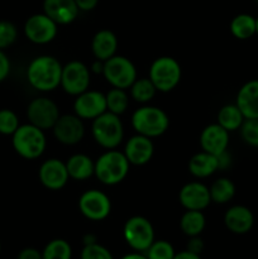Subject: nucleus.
Masks as SVG:
<instances>
[{
  "instance_id": "9d476101",
  "label": "nucleus",
  "mask_w": 258,
  "mask_h": 259,
  "mask_svg": "<svg viewBox=\"0 0 258 259\" xmlns=\"http://www.w3.org/2000/svg\"><path fill=\"white\" fill-rule=\"evenodd\" d=\"M61 116L60 108L57 104L50 98L39 96L28 104L27 118L28 121L33 125L38 126L42 131L52 129L56 121Z\"/></svg>"
},
{
  "instance_id": "ea45409f",
  "label": "nucleus",
  "mask_w": 258,
  "mask_h": 259,
  "mask_svg": "<svg viewBox=\"0 0 258 259\" xmlns=\"http://www.w3.org/2000/svg\"><path fill=\"white\" fill-rule=\"evenodd\" d=\"M75 3L80 12H90V10L95 9L99 0H75Z\"/></svg>"
},
{
  "instance_id": "0eeeda50",
  "label": "nucleus",
  "mask_w": 258,
  "mask_h": 259,
  "mask_svg": "<svg viewBox=\"0 0 258 259\" xmlns=\"http://www.w3.org/2000/svg\"><path fill=\"white\" fill-rule=\"evenodd\" d=\"M103 76L106 82L116 89H129L137 80V68L134 63L124 56L115 55L104 62Z\"/></svg>"
},
{
  "instance_id": "4468645a",
  "label": "nucleus",
  "mask_w": 258,
  "mask_h": 259,
  "mask_svg": "<svg viewBox=\"0 0 258 259\" xmlns=\"http://www.w3.org/2000/svg\"><path fill=\"white\" fill-rule=\"evenodd\" d=\"M106 110L105 94L96 90H86L76 96L73 101V114L82 120H94Z\"/></svg>"
},
{
  "instance_id": "72a5a7b5",
  "label": "nucleus",
  "mask_w": 258,
  "mask_h": 259,
  "mask_svg": "<svg viewBox=\"0 0 258 259\" xmlns=\"http://www.w3.org/2000/svg\"><path fill=\"white\" fill-rule=\"evenodd\" d=\"M18 39V29L9 20H0V50H7Z\"/></svg>"
},
{
  "instance_id": "b1692460",
  "label": "nucleus",
  "mask_w": 258,
  "mask_h": 259,
  "mask_svg": "<svg viewBox=\"0 0 258 259\" xmlns=\"http://www.w3.org/2000/svg\"><path fill=\"white\" fill-rule=\"evenodd\" d=\"M219 171L218 158L207 152H199L194 154L189 161V172L196 179H206Z\"/></svg>"
},
{
  "instance_id": "f03ea898",
  "label": "nucleus",
  "mask_w": 258,
  "mask_h": 259,
  "mask_svg": "<svg viewBox=\"0 0 258 259\" xmlns=\"http://www.w3.org/2000/svg\"><path fill=\"white\" fill-rule=\"evenodd\" d=\"M131 163L123 152L106 149L95 161V176L106 186H115L125 180Z\"/></svg>"
},
{
  "instance_id": "1a4fd4ad",
  "label": "nucleus",
  "mask_w": 258,
  "mask_h": 259,
  "mask_svg": "<svg viewBox=\"0 0 258 259\" xmlns=\"http://www.w3.org/2000/svg\"><path fill=\"white\" fill-rule=\"evenodd\" d=\"M91 82V71L81 61H70L62 67L61 88L66 94L77 96L89 90Z\"/></svg>"
},
{
  "instance_id": "393cba45",
  "label": "nucleus",
  "mask_w": 258,
  "mask_h": 259,
  "mask_svg": "<svg viewBox=\"0 0 258 259\" xmlns=\"http://www.w3.org/2000/svg\"><path fill=\"white\" fill-rule=\"evenodd\" d=\"M206 225V219L202 211L186 210L180 219V228L187 237H197L201 234Z\"/></svg>"
},
{
  "instance_id": "5701e85b",
  "label": "nucleus",
  "mask_w": 258,
  "mask_h": 259,
  "mask_svg": "<svg viewBox=\"0 0 258 259\" xmlns=\"http://www.w3.org/2000/svg\"><path fill=\"white\" fill-rule=\"evenodd\" d=\"M65 163L68 176L75 181H85L95 175V162L88 154H72Z\"/></svg>"
},
{
  "instance_id": "c756f323",
  "label": "nucleus",
  "mask_w": 258,
  "mask_h": 259,
  "mask_svg": "<svg viewBox=\"0 0 258 259\" xmlns=\"http://www.w3.org/2000/svg\"><path fill=\"white\" fill-rule=\"evenodd\" d=\"M106 110L120 116L129 108V95L124 89L113 88L105 94Z\"/></svg>"
},
{
  "instance_id": "49530a36",
  "label": "nucleus",
  "mask_w": 258,
  "mask_h": 259,
  "mask_svg": "<svg viewBox=\"0 0 258 259\" xmlns=\"http://www.w3.org/2000/svg\"><path fill=\"white\" fill-rule=\"evenodd\" d=\"M255 34L258 35V17L255 18Z\"/></svg>"
},
{
  "instance_id": "c85d7f7f",
  "label": "nucleus",
  "mask_w": 258,
  "mask_h": 259,
  "mask_svg": "<svg viewBox=\"0 0 258 259\" xmlns=\"http://www.w3.org/2000/svg\"><path fill=\"white\" fill-rule=\"evenodd\" d=\"M131 98L139 104H147L156 96L157 89L149 77H137L129 88Z\"/></svg>"
},
{
  "instance_id": "a211bd4d",
  "label": "nucleus",
  "mask_w": 258,
  "mask_h": 259,
  "mask_svg": "<svg viewBox=\"0 0 258 259\" xmlns=\"http://www.w3.org/2000/svg\"><path fill=\"white\" fill-rule=\"evenodd\" d=\"M229 146V132L218 123L209 124L202 129L200 134V147L204 152L210 154L223 153Z\"/></svg>"
},
{
  "instance_id": "4c0bfd02",
  "label": "nucleus",
  "mask_w": 258,
  "mask_h": 259,
  "mask_svg": "<svg viewBox=\"0 0 258 259\" xmlns=\"http://www.w3.org/2000/svg\"><path fill=\"white\" fill-rule=\"evenodd\" d=\"M186 250L195 253V254H201V252L204 250V240L199 235L197 237H190Z\"/></svg>"
},
{
  "instance_id": "c03bdc74",
  "label": "nucleus",
  "mask_w": 258,
  "mask_h": 259,
  "mask_svg": "<svg viewBox=\"0 0 258 259\" xmlns=\"http://www.w3.org/2000/svg\"><path fill=\"white\" fill-rule=\"evenodd\" d=\"M120 259H148V258L146 257V254H142L141 252H136V253H129V254H125Z\"/></svg>"
},
{
  "instance_id": "a18cd8bd",
  "label": "nucleus",
  "mask_w": 258,
  "mask_h": 259,
  "mask_svg": "<svg viewBox=\"0 0 258 259\" xmlns=\"http://www.w3.org/2000/svg\"><path fill=\"white\" fill-rule=\"evenodd\" d=\"M94 243H98V240H96V237L94 234H86L85 237H83V245L94 244Z\"/></svg>"
},
{
  "instance_id": "2eb2a0df",
  "label": "nucleus",
  "mask_w": 258,
  "mask_h": 259,
  "mask_svg": "<svg viewBox=\"0 0 258 259\" xmlns=\"http://www.w3.org/2000/svg\"><path fill=\"white\" fill-rule=\"evenodd\" d=\"M38 179L47 190L58 191L67 185L70 176L65 162L58 158H48L40 164Z\"/></svg>"
},
{
  "instance_id": "a19ab883",
  "label": "nucleus",
  "mask_w": 258,
  "mask_h": 259,
  "mask_svg": "<svg viewBox=\"0 0 258 259\" xmlns=\"http://www.w3.org/2000/svg\"><path fill=\"white\" fill-rule=\"evenodd\" d=\"M217 158H218V166H219V169H227L228 167L232 164V157H230V154L228 153V149L223 152V153L218 154Z\"/></svg>"
},
{
  "instance_id": "bb28decb",
  "label": "nucleus",
  "mask_w": 258,
  "mask_h": 259,
  "mask_svg": "<svg viewBox=\"0 0 258 259\" xmlns=\"http://www.w3.org/2000/svg\"><path fill=\"white\" fill-rule=\"evenodd\" d=\"M229 28L230 33L237 39H249L255 34V18L250 14H245V13L238 14L232 19Z\"/></svg>"
},
{
  "instance_id": "4be33fe9",
  "label": "nucleus",
  "mask_w": 258,
  "mask_h": 259,
  "mask_svg": "<svg viewBox=\"0 0 258 259\" xmlns=\"http://www.w3.org/2000/svg\"><path fill=\"white\" fill-rule=\"evenodd\" d=\"M118 38L114 32L109 29H101L95 33L91 40V51L96 60L105 62L106 60L116 55Z\"/></svg>"
},
{
  "instance_id": "f257e3e1",
  "label": "nucleus",
  "mask_w": 258,
  "mask_h": 259,
  "mask_svg": "<svg viewBox=\"0 0 258 259\" xmlns=\"http://www.w3.org/2000/svg\"><path fill=\"white\" fill-rule=\"evenodd\" d=\"M62 67L60 61L53 56H37L28 65L27 80L37 91L50 93L61 85Z\"/></svg>"
},
{
  "instance_id": "9b49d317",
  "label": "nucleus",
  "mask_w": 258,
  "mask_h": 259,
  "mask_svg": "<svg viewBox=\"0 0 258 259\" xmlns=\"http://www.w3.org/2000/svg\"><path fill=\"white\" fill-rule=\"evenodd\" d=\"M78 210L86 219L101 222L111 212L110 197L100 190H88L78 199Z\"/></svg>"
},
{
  "instance_id": "7ed1b4c3",
  "label": "nucleus",
  "mask_w": 258,
  "mask_h": 259,
  "mask_svg": "<svg viewBox=\"0 0 258 259\" xmlns=\"http://www.w3.org/2000/svg\"><path fill=\"white\" fill-rule=\"evenodd\" d=\"M14 151L24 159H37L45 153L47 147L45 131L33 124H20L19 128L12 136Z\"/></svg>"
},
{
  "instance_id": "37998d69",
  "label": "nucleus",
  "mask_w": 258,
  "mask_h": 259,
  "mask_svg": "<svg viewBox=\"0 0 258 259\" xmlns=\"http://www.w3.org/2000/svg\"><path fill=\"white\" fill-rule=\"evenodd\" d=\"M103 68H104V62L103 61H99L96 60L95 62L91 65L90 71H93L94 73H103Z\"/></svg>"
},
{
  "instance_id": "09e8293b",
  "label": "nucleus",
  "mask_w": 258,
  "mask_h": 259,
  "mask_svg": "<svg viewBox=\"0 0 258 259\" xmlns=\"http://www.w3.org/2000/svg\"><path fill=\"white\" fill-rule=\"evenodd\" d=\"M257 2H258V0H257Z\"/></svg>"
},
{
  "instance_id": "6e6552de",
  "label": "nucleus",
  "mask_w": 258,
  "mask_h": 259,
  "mask_svg": "<svg viewBox=\"0 0 258 259\" xmlns=\"http://www.w3.org/2000/svg\"><path fill=\"white\" fill-rule=\"evenodd\" d=\"M126 244L136 252H146L154 242V229L152 223L144 217L129 218L123 228Z\"/></svg>"
},
{
  "instance_id": "f8f14e48",
  "label": "nucleus",
  "mask_w": 258,
  "mask_h": 259,
  "mask_svg": "<svg viewBox=\"0 0 258 259\" xmlns=\"http://www.w3.org/2000/svg\"><path fill=\"white\" fill-rule=\"evenodd\" d=\"M23 29L28 40L34 45H47L57 35L58 25L45 13H38L25 20Z\"/></svg>"
},
{
  "instance_id": "473e14b6",
  "label": "nucleus",
  "mask_w": 258,
  "mask_h": 259,
  "mask_svg": "<svg viewBox=\"0 0 258 259\" xmlns=\"http://www.w3.org/2000/svg\"><path fill=\"white\" fill-rule=\"evenodd\" d=\"M19 118L10 109H0V134L13 136L19 128Z\"/></svg>"
},
{
  "instance_id": "c9c22d12",
  "label": "nucleus",
  "mask_w": 258,
  "mask_h": 259,
  "mask_svg": "<svg viewBox=\"0 0 258 259\" xmlns=\"http://www.w3.org/2000/svg\"><path fill=\"white\" fill-rule=\"evenodd\" d=\"M81 259H114L113 254L108 248L104 245L99 244V243H94V244L83 245L82 250H81Z\"/></svg>"
},
{
  "instance_id": "f3484780",
  "label": "nucleus",
  "mask_w": 258,
  "mask_h": 259,
  "mask_svg": "<svg viewBox=\"0 0 258 259\" xmlns=\"http://www.w3.org/2000/svg\"><path fill=\"white\" fill-rule=\"evenodd\" d=\"M124 154L133 166H144L152 159L154 153V144L148 137L136 134L131 137L124 147Z\"/></svg>"
},
{
  "instance_id": "58836bf2",
  "label": "nucleus",
  "mask_w": 258,
  "mask_h": 259,
  "mask_svg": "<svg viewBox=\"0 0 258 259\" xmlns=\"http://www.w3.org/2000/svg\"><path fill=\"white\" fill-rule=\"evenodd\" d=\"M18 259H42V252L35 248H24L18 254Z\"/></svg>"
},
{
  "instance_id": "de8ad7c7",
  "label": "nucleus",
  "mask_w": 258,
  "mask_h": 259,
  "mask_svg": "<svg viewBox=\"0 0 258 259\" xmlns=\"http://www.w3.org/2000/svg\"><path fill=\"white\" fill-rule=\"evenodd\" d=\"M0 252H2V243H0Z\"/></svg>"
},
{
  "instance_id": "2f4dec72",
  "label": "nucleus",
  "mask_w": 258,
  "mask_h": 259,
  "mask_svg": "<svg viewBox=\"0 0 258 259\" xmlns=\"http://www.w3.org/2000/svg\"><path fill=\"white\" fill-rule=\"evenodd\" d=\"M174 247L167 240H154L151 247L146 250V257L148 259H174Z\"/></svg>"
},
{
  "instance_id": "39448f33",
  "label": "nucleus",
  "mask_w": 258,
  "mask_h": 259,
  "mask_svg": "<svg viewBox=\"0 0 258 259\" xmlns=\"http://www.w3.org/2000/svg\"><path fill=\"white\" fill-rule=\"evenodd\" d=\"M91 134L96 143L105 149H115L123 142L124 126L120 116L105 111L91 124Z\"/></svg>"
},
{
  "instance_id": "cd10ccee",
  "label": "nucleus",
  "mask_w": 258,
  "mask_h": 259,
  "mask_svg": "<svg viewBox=\"0 0 258 259\" xmlns=\"http://www.w3.org/2000/svg\"><path fill=\"white\" fill-rule=\"evenodd\" d=\"M209 191L211 202L223 205L229 202L234 197L235 185L232 180L227 179V177H220L212 182L211 186L209 187Z\"/></svg>"
},
{
  "instance_id": "20e7f679",
  "label": "nucleus",
  "mask_w": 258,
  "mask_h": 259,
  "mask_svg": "<svg viewBox=\"0 0 258 259\" xmlns=\"http://www.w3.org/2000/svg\"><path fill=\"white\" fill-rule=\"evenodd\" d=\"M132 126L137 134L157 138L167 132L169 126V118L161 108L143 105L132 114Z\"/></svg>"
},
{
  "instance_id": "e433bc0d",
  "label": "nucleus",
  "mask_w": 258,
  "mask_h": 259,
  "mask_svg": "<svg viewBox=\"0 0 258 259\" xmlns=\"http://www.w3.org/2000/svg\"><path fill=\"white\" fill-rule=\"evenodd\" d=\"M10 68H12V63H10L9 57H8L4 51L0 50V82L8 78L10 73Z\"/></svg>"
},
{
  "instance_id": "dca6fc26",
  "label": "nucleus",
  "mask_w": 258,
  "mask_h": 259,
  "mask_svg": "<svg viewBox=\"0 0 258 259\" xmlns=\"http://www.w3.org/2000/svg\"><path fill=\"white\" fill-rule=\"evenodd\" d=\"M179 201L184 209L202 211L211 202L209 187L200 181L189 182L180 190Z\"/></svg>"
},
{
  "instance_id": "79ce46f5",
  "label": "nucleus",
  "mask_w": 258,
  "mask_h": 259,
  "mask_svg": "<svg viewBox=\"0 0 258 259\" xmlns=\"http://www.w3.org/2000/svg\"><path fill=\"white\" fill-rule=\"evenodd\" d=\"M174 259H201V257H200V254H195L189 250H182V252L176 253Z\"/></svg>"
},
{
  "instance_id": "7c9ffc66",
  "label": "nucleus",
  "mask_w": 258,
  "mask_h": 259,
  "mask_svg": "<svg viewBox=\"0 0 258 259\" xmlns=\"http://www.w3.org/2000/svg\"><path fill=\"white\" fill-rule=\"evenodd\" d=\"M72 248L65 239H53L42 252V259H71Z\"/></svg>"
},
{
  "instance_id": "aec40b11",
  "label": "nucleus",
  "mask_w": 258,
  "mask_h": 259,
  "mask_svg": "<svg viewBox=\"0 0 258 259\" xmlns=\"http://www.w3.org/2000/svg\"><path fill=\"white\" fill-rule=\"evenodd\" d=\"M224 224L234 234H245L253 228L254 215L247 206L234 205L225 211Z\"/></svg>"
},
{
  "instance_id": "6ab92c4d",
  "label": "nucleus",
  "mask_w": 258,
  "mask_h": 259,
  "mask_svg": "<svg viewBox=\"0 0 258 259\" xmlns=\"http://www.w3.org/2000/svg\"><path fill=\"white\" fill-rule=\"evenodd\" d=\"M43 13L57 25H67L75 22L80 9L75 0H43Z\"/></svg>"
},
{
  "instance_id": "a878e982",
  "label": "nucleus",
  "mask_w": 258,
  "mask_h": 259,
  "mask_svg": "<svg viewBox=\"0 0 258 259\" xmlns=\"http://www.w3.org/2000/svg\"><path fill=\"white\" fill-rule=\"evenodd\" d=\"M244 120L245 118L243 116L242 111L239 110V108L235 104H227V105L220 108L219 113H218L217 123L230 133V132H235L240 129Z\"/></svg>"
},
{
  "instance_id": "f704fd0d",
  "label": "nucleus",
  "mask_w": 258,
  "mask_h": 259,
  "mask_svg": "<svg viewBox=\"0 0 258 259\" xmlns=\"http://www.w3.org/2000/svg\"><path fill=\"white\" fill-rule=\"evenodd\" d=\"M240 136L245 143L258 148V118L245 119L240 126Z\"/></svg>"
},
{
  "instance_id": "412c9836",
  "label": "nucleus",
  "mask_w": 258,
  "mask_h": 259,
  "mask_svg": "<svg viewBox=\"0 0 258 259\" xmlns=\"http://www.w3.org/2000/svg\"><path fill=\"white\" fill-rule=\"evenodd\" d=\"M235 105L245 119L258 118V80H250L239 89Z\"/></svg>"
},
{
  "instance_id": "423d86ee",
  "label": "nucleus",
  "mask_w": 258,
  "mask_h": 259,
  "mask_svg": "<svg viewBox=\"0 0 258 259\" xmlns=\"http://www.w3.org/2000/svg\"><path fill=\"white\" fill-rule=\"evenodd\" d=\"M181 66L169 56L156 58L149 67V78L159 93H169L181 81Z\"/></svg>"
},
{
  "instance_id": "ddd939ff",
  "label": "nucleus",
  "mask_w": 258,
  "mask_h": 259,
  "mask_svg": "<svg viewBox=\"0 0 258 259\" xmlns=\"http://www.w3.org/2000/svg\"><path fill=\"white\" fill-rule=\"evenodd\" d=\"M53 136L65 146H75L80 143L85 136L83 120L76 114H65L58 118L52 128Z\"/></svg>"
}]
</instances>
